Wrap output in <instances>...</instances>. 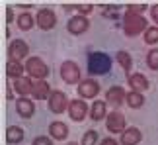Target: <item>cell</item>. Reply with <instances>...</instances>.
Returning a JSON list of instances; mask_svg holds the SVG:
<instances>
[{"label": "cell", "instance_id": "1", "mask_svg": "<svg viewBox=\"0 0 158 145\" xmlns=\"http://www.w3.org/2000/svg\"><path fill=\"white\" fill-rule=\"evenodd\" d=\"M111 57L104 51H90L88 53V75L102 77L111 71Z\"/></svg>", "mask_w": 158, "mask_h": 145}, {"label": "cell", "instance_id": "2", "mask_svg": "<svg viewBox=\"0 0 158 145\" xmlns=\"http://www.w3.org/2000/svg\"><path fill=\"white\" fill-rule=\"evenodd\" d=\"M26 72L29 75V78H35V81H45V77L49 75V67L43 63V59L29 57L27 61H26Z\"/></svg>", "mask_w": 158, "mask_h": 145}, {"label": "cell", "instance_id": "3", "mask_svg": "<svg viewBox=\"0 0 158 145\" xmlns=\"http://www.w3.org/2000/svg\"><path fill=\"white\" fill-rule=\"evenodd\" d=\"M59 75L66 84H80L82 72H80V67L74 61H63V65L59 69Z\"/></svg>", "mask_w": 158, "mask_h": 145}, {"label": "cell", "instance_id": "4", "mask_svg": "<svg viewBox=\"0 0 158 145\" xmlns=\"http://www.w3.org/2000/svg\"><path fill=\"white\" fill-rule=\"evenodd\" d=\"M125 33L127 35H137L139 32L147 29V20L141 14H133V12H127L125 14V22H123Z\"/></svg>", "mask_w": 158, "mask_h": 145}, {"label": "cell", "instance_id": "5", "mask_svg": "<svg viewBox=\"0 0 158 145\" xmlns=\"http://www.w3.org/2000/svg\"><path fill=\"white\" fill-rule=\"evenodd\" d=\"M69 96H66L63 90H53L49 100H47V106L53 114H63L64 110H69Z\"/></svg>", "mask_w": 158, "mask_h": 145}, {"label": "cell", "instance_id": "6", "mask_svg": "<svg viewBox=\"0 0 158 145\" xmlns=\"http://www.w3.org/2000/svg\"><path fill=\"white\" fill-rule=\"evenodd\" d=\"M76 92L82 100H88V98L94 100L96 96L100 94V82L96 81V78H84V81H80V84H78Z\"/></svg>", "mask_w": 158, "mask_h": 145}, {"label": "cell", "instance_id": "7", "mask_svg": "<svg viewBox=\"0 0 158 145\" xmlns=\"http://www.w3.org/2000/svg\"><path fill=\"white\" fill-rule=\"evenodd\" d=\"M69 116H70L72 122H82L86 116H90V108L86 104V100H82V98L70 100V104H69Z\"/></svg>", "mask_w": 158, "mask_h": 145}, {"label": "cell", "instance_id": "8", "mask_svg": "<svg viewBox=\"0 0 158 145\" xmlns=\"http://www.w3.org/2000/svg\"><path fill=\"white\" fill-rule=\"evenodd\" d=\"M88 28H90V20L82 14L70 16L69 22H66V29H69V33H72V35H82L84 32H88Z\"/></svg>", "mask_w": 158, "mask_h": 145}, {"label": "cell", "instance_id": "9", "mask_svg": "<svg viewBox=\"0 0 158 145\" xmlns=\"http://www.w3.org/2000/svg\"><path fill=\"white\" fill-rule=\"evenodd\" d=\"M35 22H37V26L41 29H53L57 26V14L51 10V8H41L37 14H35Z\"/></svg>", "mask_w": 158, "mask_h": 145}, {"label": "cell", "instance_id": "10", "mask_svg": "<svg viewBox=\"0 0 158 145\" xmlns=\"http://www.w3.org/2000/svg\"><path fill=\"white\" fill-rule=\"evenodd\" d=\"M27 53H29V45L23 39L10 41V45H8V57L12 59V61H22V59L27 57Z\"/></svg>", "mask_w": 158, "mask_h": 145}, {"label": "cell", "instance_id": "11", "mask_svg": "<svg viewBox=\"0 0 158 145\" xmlns=\"http://www.w3.org/2000/svg\"><path fill=\"white\" fill-rule=\"evenodd\" d=\"M106 125H107V130L111 131V134H119V135L127 130V125H125V116H123L121 112H109L107 118H106Z\"/></svg>", "mask_w": 158, "mask_h": 145}, {"label": "cell", "instance_id": "12", "mask_svg": "<svg viewBox=\"0 0 158 145\" xmlns=\"http://www.w3.org/2000/svg\"><path fill=\"white\" fill-rule=\"evenodd\" d=\"M16 112H18V116L23 118V120L33 118V114H35V102L31 98H27V96H20V98L16 100Z\"/></svg>", "mask_w": 158, "mask_h": 145}, {"label": "cell", "instance_id": "13", "mask_svg": "<svg viewBox=\"0 0 158 145\" xmlns=\"http://www.w3.org/2000/svg\"><path fill=\"white\" fill-rule=\"evenodd\" d=\"M141 139H143V134H141L139 128H135V125H129V128L119 135V143L121 145H139Z\"/></svg>", "mask_w": 158, "mask_h": 145}, {"label": "cell", "instance_id": "14", "mask_svg": "<svg viewBox=\"0 0 158 145\" xmlns=\"http://www.w3.org/2000/svg\"><path fill=\"white\" fill-rule=\"evenodd\" d=\"M125 96H127V92L121 86H111L106 92V102L109 106H113V108H119L125 102Z\"/></svg>", "mask_w": 158, "mask_h": 145}, {"label": "cell", "instance_id": "15", "mask_svg": "<svg viewBox=\"0 0 158 145\" xmlns=\"http://www.w3.org/2000/svg\"><path fill=\"white\" fill-rule=\"evenodd\" d=\"M107 118V102L106 100H94L90 106V120L92 122H102Z\"/></svg>", "mask_w": 158, "mask_h": 145}, {"label": "cell", "instance_id": "16", "mask_svg": "<svg viewBox=\"0 0 158 145\" xmlns=\"http://www.w3.org/2000/svg\"><path fill=\"white\" fill-rule=\"evenodd\" d=\"M127 82H129L131 90H137V92H144L148 88V78L143 72H133V75H129Z\"/></svg>", "mask_w": 158, "mask_h": 145}, {"label": "cell", "instance_id": "17", "mask_svg": "<svg viewBox=\"0 0 158 145\" xmlns=\"http://www.w3.org/2000/svg\"><path fill=\"white\" fill-rule=\"evenodd\" d=\"M66 135H69V125H66L64 122H59L57 120V122L49 124V137L63 141V139H66Z\"/></svg>", "mask_w": 158, "mask_h": 145}, {"label": "cell", "instance_id": "18", "mask_svg": "<svg viewBox=\"0 0 158 145\" xmlns=\"http://www.w3.org/2000/svg\"><path fill=\"white\" fill-rule=\"evenodd\" d=\"M51 92H53V90L49 88V82H45V81H35L33 82V90H31L33 98H37V100H49Z\"/></svg>", "mask_w": 158, "mask_h": 145}, {"label": "cell", "instance_id": "19", "mask_svg": "<svg viewBox=\"0 0 158 145\" xmlns=\"http://www.w3.org/2000/svg\"><path fill=\"white\" fill-rule=\"evenodd\" d=\"M12 86L16 88V92L20 96H27V94H31V90H33V82H31L29 77H20L12 82Z\"/></svg>", "mask_w": 158, "mask_h": 145}, {"label": "cell", "instance_id": "20", "mask_svg": "<svg viewBox=\"0 0 158 145\" xmlns=\"http://www.w3.org/2000/svg\"><path fill=\"white\" fill-rule=\"evenodd\" d=\"M23 137H26V134H23V130L20 125H10V128L6 130V143H10V145L22 143Z\"/></svg>", "mask_w": 158, "mask_h": 145}, {"label": "cell", "instance_id": "21", "mask_svg": "<svg viewBox=\"0 0 158 145\" xmlns=\"http://www.w3.org/2000/svg\"><path fill=\"white\" fill-rule=\"evenodd\" d=\"M23 72H26V65H22L20 61H12V59H8V63H6V75H8V78H20L23 77Z\"/></svg>", "mask_w": 158, "mask_h": 145}, {"label": "cell", "instance_id": "22", "mask_svg": "<svg viewBox=\"0 0 158 145\" xmlns=\"http://www.w3.org/2000/svg\"><path fill=\"white\" fill-rule=\"evenodd\" d=\"M16 22H18V28H20L22 32H27V29H31L35 24H37L35 18L29 14V12H22V14L16 18Z\"/></svg>", "mask_w": 158, "mask_h": 145}, {"label": "cell", "instance_id": "23", "mask_svg": "<svg viewBox=\"0 0 158 145\" xmlns=\"http://www.w3.org/2000/svg\"><path fill=\"white\" fill-rule=\"evenodd\" d=\"M125 102H127V106L129 108H141L143 104H144V96H143V92H137V90H129L127 92V96H125Z\"/></svg>", "mask_w": 158, "mask_h": 145}, {"label": "cell", "instance_id": "24", "mask_svg": "<svg viewBox=\"0 0 158 145\" xmlns=\"http://www.w3.org/2000/svg\"><path fill=\"white\" fill-rule=\"evenodd\" d=\"M115 61L119 63V67L123 69V71L127 72V75H129V71H131V67H133V57L129 55V53L123 51V49L117 51V55H115Z\"/></svg>", "mask_w": 158, "mask_h": 145}, {"label": "cell", "instance_id": "25", "mask_svg": "<svg viewBox=\"0 0 158 145\" xmlns=\"http://www.w3.org/2000/svg\"><path fill=\"white\" fill-rule=\"evenodd\" d=\"M144 43H148V45L158 43V26H150L144 29Z\"/></svg>", "mask_w": 158, "mask_h": 145}, {"label": "cell", "instance_id": "26", "mask_svg": "<svg viewBox=\"0 0 158 145\" xmlns=\"http://www.w3.org/2000/svg\"><path fill=\"white\" fill-rule=\"evenodd\" d=\"M147 65L150 71H158V49L152 47L148 53H147Z\"/></svg>", "mask_w": 158, "mask_h": 145}, {"label": "cell", "instance_id": "27", "mask_svg": "<svg viewBox=\"0 0 158 145\" xmlns=\"http://www.w3.org/2000/svg\"><path fill=\"white\" fill-rule=\"evenodd\" d=\"M80 145H98V131L96 130H88L82 135V143Z\"/></svg>", "mask_w": 158, "mask_h": 145}, {"label": "cell", "instance_id": "28", "mask_svg": "<svg viewBox=\"0 0 158 145\" xmlns=\"http://www.w3.org/2000/svg\"><path fill=\"white\" fill-rule=\"evenodd\" d=\"M31 145H53V137H47V135H37V137H33Z\"/></svg>", "mask_w": 158, "mask_h": 145}, {"label": "cell", "instance_id": "29", "mask_svg": "<svg viewBox=\"0 0 158 145\" xmlns=\"http://www.w3.org/2000/svg\"><path fill=\"white\" fill-rule=\"evenodd\" d=\"M76 10H78V14L86 16V14H90V12L94 10V6L92 4H76Z\"/></svg>", "mask_w": 158, "mask_h": 145}, {"label": "cell", "instance_id": "30", "mask_svg": "<svg viewBox=\"0 0 158 145\" xmlns=\"http://www.w3.org/2000/svg\"><path fill=\"white\" fill-rule=\"evenodd\" d=\"M143 10H147V4H129V10L127 12H133V14H139V12H143Z\"/></svg>", "mask_w": 158, "mask_h": 145}, {"label": "cell", "instance_id": "31", "mask_svg": "<svg viewBox=\"0 0 158 145\" xmlns=\"http://www.w3.org/2000/svg\"><path fill=\"white\" fill-rule=\"evenodd\" d=\"M150 18L154 20V24L158 26V4H154L152 8H150Z\"/></svg>", "mask_w": 158, "mask_h": 145}, {"label": "cell", "instance_id": "32", "mask_svg": "<svg viewBox=\"0 0 158 145\" xmlns=\"http://www.w3.org/2000/svg\"><path fill=\"white\" fill-rule=\"evenodd\" d=\"M12 22H14V10L6 8V24H12Z\"/></svg>", "mask_w": 158, "mask_h": 145}, {"label": "cell", "instance_id": "33", "mask_svg": "<svg viewBox=\"0 0 158 145\" xmlns=\"http://www.w3.org/2000/svg\"><path fill=\"white\" fill-rule=\"evenodd\" d=\"M100 145H119V143L115 141L113 137H106V139H102V141H100Z\"/></svg>", "mask_w": 158, "mask_h": 145}, {"label": "cell", "instance_id": "34", "mask_svg": "<svg viewBox=\"0 0 158 145\" xmlns=\"http://www.w3.org/2000/svg\"><path fill=\"white\" fill-rule=\"evenodd\" d=\"M12 88H14L12 82H8V88H6V98H8V100H14V92H12Z\"/></svg>", "mask_w": 158, "mask_h": 145}, {"label": "cell", "instance_id": "35", "mask_svg": "<svg viewBox=\"0 0 158 145\" xmlns=\"http://www.w3.org/2000/svg\"><path fill=\"white\" fill-rule=\"evenodd\" d=\"M69 145H78V143H69Z\"/></svg>", "mask_w": 158, "mask_h": 145}]
</instances>
